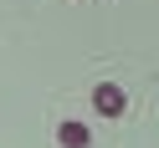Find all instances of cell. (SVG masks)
<instances>
[{"label":"cell","instance_id":"obj_1","mask_svg":"<svg viewBox=\"0 0 159 148\" xmlns=\"http://www.w3.org/2000/svg\"><path fill=\"white\" fill-rule=\"evenodd\" d=\"M93 107H98L103 117H123V112H128V97H123L118 82H98V87H93Z\"/></svg>","mask_w":159,"mask_h":148},{"label":"cell","instance_id":"obj_2","mask_svg":"<svg viewBox=\"0 0 159 148\" xmlns=\"http://www.w3.org/2000/svg\"><path fill=\"white\" fill-rule=\"evenodd\" d=\"M57 143H62V148H87V143H93V133H87V123H77V117H72V123L57 128Z\"/></svg>","mask_w":159,"mask_h":148}]
</instances>
